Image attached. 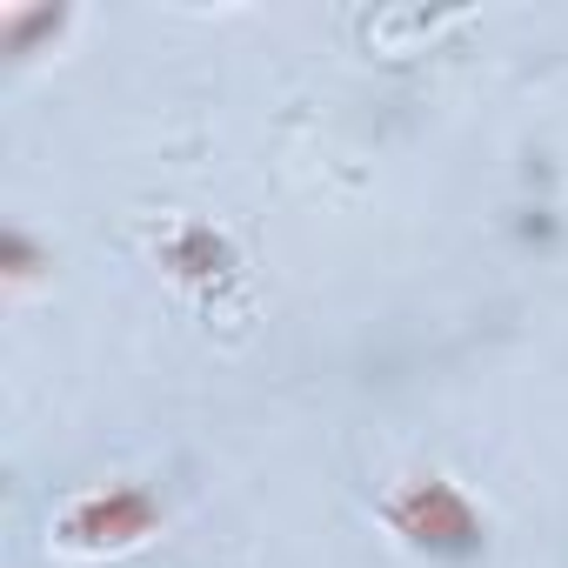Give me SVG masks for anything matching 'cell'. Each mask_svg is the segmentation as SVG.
<instances>
[{
	"mask_svg": "<svg viewBox=\"0 0 568 568\" xmlns=\"http://www.w3.org/2000/svg\"><path fill=\"white\" fill-rule=\"evenodd\" d=\"M382 521H388L415 555L448 561V568H462V561H475V555L488 548V515H481V508L468 501V488H462L455 475H442V468L402 475V481L382 495Z\"/></svg>",
	"mask_w": 568,
	"mask_h": 568,
	"instance_id": "obj_1",
	"label": "cell"
},
{
	"mask_svg": "<svg viewBox=\"0 0 568 568\" xmlns=\"http://www.w3.org/2000/svg\"><path fill=\"white\" fill-rule=\"evenodd\" d=\"M148 535H161V501L141 481H108V488H81L61 515H54V541L74 555H121L141 548Z\"/></svg>",
	"mask_w": 568,
	"mask_h": 568,
	"instance_id": "obj_2",
	"label": "cell"
},
{
	"mask_svg": "<svg viewBox=\"0 0 568 568\" xmlns=\"http://www.w3.org/2000/svg\"><path fill=\"white\" fill-rule=\"evenodd\" d=\"M154 254H161V267L174 274V281H187V288H227V281L241 274V254H234V241L221 234V227H207V221H174L161 241H154Z\"/></svg>",
	"mask_w": 568,
	"mask_h": 568,
	"instance_id": "obj_3",
	"label": "cell"
},
{
	"mask_svg": "<svg viewBox=\"0 0 568 568\" xmlns=\"http://www.w3.org/2000/svg\"><path fill=\"white\" fill-rule=\"evenodd\" d=\"M48 267H54V254H48V247H41L21 221H14L8 234H0V281H8V295H28Z\"/></svg>",
	"mask_w": 568,
	"mask_h": 568,
	"instance_id": "obj_4",
	"label": "cell"
},
{
	"mask_svg": "<svg viewBox=\"0 0 568 568\" xmlns=\"http://www.w3.org/2000/svg\"><path fill=\"white\" fill-rule=\"evenodd\" d=\"M61 28H68V8H0V48L8 54H34Z\"/></svg>",
	"mask_w": 568,
	"mask_h": 568,
	"instance_id": "obj_5",
	"label": "cell"
}]
</instances>
